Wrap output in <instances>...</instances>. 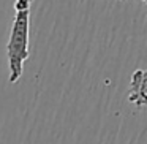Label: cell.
<instances>
[{"label": "cell", "mask_w": 147, "mask_h": 144, "mask_svg": "<svg viewBox=\"0 0 147 144\" xmlns=\"http://www.w3.org/2000/svg\"><path fill=\"white\" fill-rule=\"evenodd\" d=\"M30 10H16L10 38L7 45L8 68H10V82L14 84L21 79L24 64L30 55Z\"/></svg>", "instance_id": "6da1fadb"}, {"label": "cell", "mask_w": 147, "mask_h": 144, "mask_svg": "<svg viewBox=\"0 0 147 144\" xmlns=\"http://www.w3.org/2000/svg\"><path fill=\"white\" fill-rule=\"evenodd\" d=\"M128 101L134 106H147V70H136L131 76Z\"/></svg>", "instance_id": "7a4b0ae2"}, {"label": "cell", "mask_w": 147, "mask_h": 144, "mask_svg": "<svg viewBox=\"0 0 147 144\" xmlns=\"http://www.w3.org/2000/svg\"><path fill=\"white\" fill-rule=\"evenodd\" d=\"M33 0H14V10H26V8L32 7Z\"/></svg>", "instance_id": "3957f363"}]
</instances>
